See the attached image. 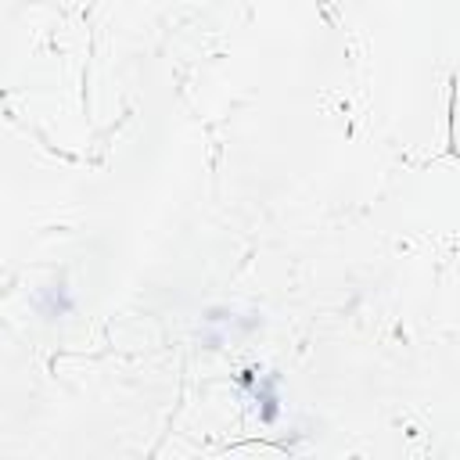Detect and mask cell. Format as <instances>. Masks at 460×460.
I'll list each match as a JSON object with an SVG mask.
<instances>
[{
	"label": "cell",
	"instance_id": "1",
	"mask_svg": "<svg viewBox=\"0 0 460 460\" xmlns=\"http://www.w3.org/2000/svg\"><path fill=\"white\" fill-rule=\"evenodd\" d=\"M256 400L263 403V421L270 424L273 417H277V395H273V381L270 378L263 381V388H256Z\"/></svg>",
	"mask_w": 460,
	"mask_h": 460
}]
</instances>
